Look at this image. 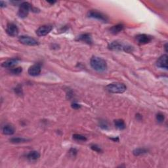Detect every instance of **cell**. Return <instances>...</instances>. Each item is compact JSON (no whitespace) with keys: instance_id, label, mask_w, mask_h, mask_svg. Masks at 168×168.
Returning a JSON list of instances; mask_svg holds the SVG:
<instances>
[{"instance_id":"22","label":"cell","mask_w":168,"mask_h":168,"mask_svg":"<svg viewBox=\"0 0 168 168\" xmlns=\"http://www.w3.org/2000/svg\"><path fill=\"white\" fill-rule=\"evenodd\" d=\"M156 120H157L158 122L159 123H162L165 120V116L162 113H158L156 115Z\"/></svg>"},{"instance_id":"9","label":"cell","mask_w":168,"mask_h":168,"mask_svg":"<svg viewBox=\"0 0 168 168\" xmlns=\"http://www.w3.org/2000/svg\"><path fill=\"white\" fill-rule=\"evenodd\" d=\"M6 32L8 35L11 37H15L19 33V28L14 23H9L7 25Z\"/></svg>"},{"instance_id":"12","label":"cell","mask_w":168,"mask_h":168,"mask_svg":"<svg viewBox=\"0 0 168 168\" xmlns=\"http://www.w3.org/2000/svg\"><path fill=\"white\" fill-rule=\"evenodd\" d=\"M19 62V59L16 58H13L8 59L2 63L1 66L6 68H12L14 66H15Z\"/></svg>"},{"instance_id":"26","label":"cell","mask_w":168,"mask_h":168,"mask_svg":"<svg viewBox=\"0 0 168 168\" xmlns=\"http://www.w3.org/2000/svg\"><path fill=\"white\" fill-rule=\"evenodd\" d=\"M100 127H102L103 129H106L108 127V125L107 124H106V122H105V121H102V122H100Z\"/></svg>"},{"instance_id":"29","label":"cell","mask_w":168,"mask_h":168,"mask_svg":"<svg viewBox=\"0 0 168 168\" xmlns=\"http://www.w3.org/2000/svg\"><path fill=\"white\" fill-rule=\"evenodd\" d=\"M49 3V4H51V5H53L54 4H55L56 3V1H47Z\"/></svg>"},{"instance_id":"13","label":"cell","mask_w":168,"mask_h":168,"mask_svg":"<svg viewBox=\"0 0 168 168\" xmlns=\"http://www.w3.org/2000/svg\"><path fill=\"white\" fill-rule=\"evenodd\" d=\"M77 40L85 42V43L89 45H91L93 43L91 36V34H89V33H83V34L79 36L77 38Z\"/></svg>"},{"instance_id":"6","label":"cell","mask_w":168,"mask_h":168,"mask_svg":"<svg viewBox=\"0 0 168 168\" xmlns=\"http://www.w3.org/2000/svg\"><path fill=\"white\" fill-rule=\"evenodd\" d=\"M19 41L21 42L22 44H24L25 46H38L39 44L38 40L36 39L28 36H21L19 38Z\"/></svg>"},{"instance_id":"19","label":"cell","mask_w":168,"mask_h":168,"mask_svg":"<svg viewBox=\"0 0 168 168\" xmlns=\"http://www.w3.org/2000/svg\"><path fill=\"white\" fill-rule=\"evenodd\" d=\"M28 140L24 138H22V137H14L10 139V142H12L14 144H18V143H22V142H27Z\"/></svg>"},{"instance_id":"20","label":"cell","mask_w":168,"mask_h":168,"mask_svg":"<svg viewBox=\"0 0 168 168\" xmlns=\"http://www.w3.org/2000/svg\"><path fill=\"white\" fill-rule=\"evenodd\" d=\"M73 139L76 141L85 142L87 141L86 137H85L84 135H80V134H74Z\"/></svg>"},{"instance_id":"28","label":"cell","mask_w":168,"mask_h":168,"mask_svg":"<svg viewBox=\"0 0 168 168\" xmlns=\"http://www.w3.org/2000/svg\"><path fill=\"white\" fill-rule=\"evenodd\" d=\"M5 5H5V3L4 1H0V7H1V8L5 7Z\"/></svg>"},{"instance_id":"7","label":"cell","mask_w":168,"mask_h":168,"mask_svg":"<svg viewBox=\"0 0 168 168\" xmlns=\"http://www.w3.org/2000/svg\"><path fill=\"white\" fill-rule=\"evenodd\" d=\"M136 41L138 42V43L140 45H145L147 44L152 41V36L147 34H139L136 36Z\"/></svg>"},{"instance_id":"16","label":"cell","mask_w":168,"mask_h":168,"mask_svg":"<svg viewBox=\"0 0 168 168\" xmlns=\"http://www.w3.org/2000/svg\"><path fill=\"white\" fill-rule=\"evenodd\" d=\"M124 26L122 24H118L112 27L110 29V31L113 34H117V33L121 32L124 30Z\"/></svg>"},{"instance_id":"14","label":"cell","mask_w":168,"mask_h":168,"mask_svg":"<svg viewBox=\"0 0 168 168\" xmlns=\"http://www.w3.org/2000/svg\"><path fill=\"white\" fill-rule=\"evenodd\" d=\"M40 154L38 151L36 150H33L30 152L27 155V159H28L30 162H36L37 161L38 159L40 158Z\"/></svg>"},{"instance_id":"2","label":"cell","mask_w":168,"mask_h":168,"mask_svg":"<svg viewBox=\"0 0 168 168\" xmlns=\"http://www.w3.org/2000/svg\"><path fill=\"white\" fill-rule=\"evenodd\" d=\"M106 89L112 93H123L126 91L127 87L125 84L119 82H114L106 86Z\"/></svg>"},{"instance_id":"18","label":"cell","mask_w":168,"mask_h":168,"mask_svg":"<svg viewBox=\"0 0 168 168\" xmlns=\"http://www.w3.org/2000/svg\"><path fill=\"white\" fill-rule=\"evenodd\" d=\"M148 152V150L147 148H136L133 150V154L136 156H141V155H143L145 154H146Z\"/></svg>"},{"instance_id":"8","label":"cell","mask_w":168,"mask_h":168,"mask_svg":"<svg viewBox=\"0 0 168 168\" xmlns=\"http://www.w3.org/2000/svg\"><path fill=\"white\" fill-rule=\"evenodd\" d=\"M53 29L51 25H43L36 30V34L38 36H45L48 34Z\"/></svg>"},{"instance_id":"24","label":"cell","mask_w":168,"mask_h":168,"mask_svg":"<svg viewBox=\"0 0 168 168\" xmlns=\"http://www.w3.org/2000/svg\"><path fill=\"white\" fill-rule=\"evenodd\" d=\"M15 93L17 95H21L22 94V88H21V86L19 85V86L16 87L15 89Z\"/></svg>"},{"instance_id":"10","label":"cell","mask_w":168,"mask_h":168,"mask_svg":"<svg viewBox=\"0 0 168 168\" xmlns=\"http://www.w3.org/2000/svg\"><path fill=\"white\" fill-rule=\"evenodd\" d=\"M41 71V66L40 64H35L31 66L28 70V73L31 76H37L40 75Z\"/></svg>"},{"instance_id":"17","label":"cell","mask_w":168,"mask_h":168,"mask_svg":"<svg viewBox=\"0 0 168 168\" xmlns=\"http://www.w3.org/2000/svg\"><path fill=\"white\" fill-rule=\"evenodd\" d=\"M114 125H115V127L117 129H118L120 130H124L126 127L125 122L121 119H117L114 120Z\"/></svg>"},{"instance_id":"5","label":"cell","mask_w":168,"mask_h":168,"mask_svg":"<svg viewBox=\"0 0 168 168\" xmlns=\"http://www.w3.org/2000/svg\"><path fill=\"white\" fill-rule=\"evenodd\" d=\"M88 16H89V17L97 19V20L100 21L107 22L108 21L107 16H106L105 14H103L101 12L97 11V10L89 11L88 13Z\"/></svg>"},{"instance_id":"3","label":"cell","mask_w":168,"mask_h":168,"mask_svg":"<svg viewBox=\"0 0 168 168\" xmlns=\"http://www.w3.org/2000/svg\"><path fill=\"white\" fill-rule=\"evenodd\" d=\"M108 49L112 51H124L126 52H130L132 51V47L129 46H124L119 41H113L108 45Z\"/></svg>"},{"instance_id":"27","label":"cell","mask_w":168,"mask_h":168,"mask_svg":"<svg viewBox=\"0 0 168 168\" xmlns=\"http://www.w3.org/2000/svg\"><path fill=\"white\" fill-rule=\"evenodd\" d=\"M72 107L74 109H79L81 107V106H80V105L78 104V103H74L72 105Z\"/></svg>"},{"instance_id":"1","label":"cell","mask_w":168,"mask_h":168,"mask_svg":"<svg viewBox=\"0 0 168 168\" xmlns=\"http://www.w3.org/2000/svg\"><path fill=\"white\" fill-rule=\"evenodd\" d=\"M90 64L92 68L98 72H103L107 69V64L105 60L96 56L91 58Z\"/></svg>"},{"instance_id":"21","label":"cell","mask_w":168,"mask_h":168,"mask_svg":"<svg viewBox=\"0 0 168 168\" xmlns=\"http://www.w3.org/2000/svg\"><path fill=\"white\" fill-rule=\"evenodd\" d=\"M22 67H17V68H12L11 70V72L13 74H20L21 73H22Z\"/></svg>"},{"instance_id":"25","label":"cell","mask_w":168,"mask_h":168,"mask_svg":"<svg viewBox=\"0 0 168 168\" xmlns=\"http://www.w3.org/2000/svg\"><path fill=\"white\" fill-rule=\"evenodd\" d=\"M77 152H78L77 150L75 149V148H71V149L70 150V151H69V153L72 156H74V157L77 154Z\"/></svg>"},{"instance_id":"4","label":"cell","mask_w":168,"mask_h":168,"mask_svg":"<svg viewBox=\"0 0 168 168\" xmlns=\"http://www.w3.org/2000/svg\"><path fill=\"white\" fill-rule=\"evenodd\" d=\"M32 5L28 2L21 3L18 11V16L21 19L26 18L28 15L30 9H32Z\"/></svg>"},{"instance_id":"11","label":"cell","mask_w":168,"mask_h":168,"mask_svg":"<svg viewBox=\"0 0 168 168\" xmlns=\"http://www.w3.org/2000/svg\"><path fill=\"white\" fill-rule=\"evenodd\" d=\"M156 66L160 68L167 70V55H163L156 61Z\"/></svg>"},{"instance_id":"30","label":"cell","mask_w":168,"mask_h":168,"mask_svg":"<svg viewBox=\"0 0 168 168\" xmlns=\"http://www.w3.org/2000/svg\"><path fill=\"white\" fill-rule=\"evenodd\" d=\"M167 43H166V45H165V46H164V48H165V51H166V52H167Z\"/></svg>"},{"instance_id":"23","label":"cell","mask_w":168,"mask_h":168,"mask_svg":"<svg viewBox=\"0 0 168 168\" xmlns=\"http://www.w3.org/2000/svg\"><path fill=\"white\" fill-rule=\"evenodd\" d=\"M91 148L93 150L95 151V152H102L101 148H100L99 147H98L97 145H92L91 146Z\"/></svg>"},{"instance_id":"15","label":"cell","mask_w":168,"mask_h":168,"mask_svg":"<svg viewBox=\"0 0 168 168\" xmlns=\"http://www.w3.org/2000/svg\"><path fill=\"white\" fill-rule=\"evenodd\" d=\"M3 133L6 135H12L15 133V127L13 125L7 124L4 126L3 127Z\"/></svg>"}]
</instances>
